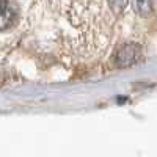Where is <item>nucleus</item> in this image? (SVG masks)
Wrapping results in <instances>:
<instances>
[{"label":"nucleus","instance_id":"f03ea898","mask_svg":"<svg viewBox=\"0 0 157 157\" xmlns=\"http://www.w3.org/2000/svg\"><path fill=\"white\" fill-rule=\"evenodd\" d=\"M17 22V8L8 0H0V32L14 27Z\"/></svg>","mask_w":157,"mask_h":157},{"label":"nucleus","instance_id":"7ed1b4c3","mask_svg":"<svg viewBox=\"0 0 157 157\" xmlns=\"http://www.w3.org/2000/svg\"><path fill=\"white\" fill-rule=\"evenodd\" d=\"M134 8L140 16L146 17L152 11V2L151 0H134Z\"/></svg>","mask_w":157,"mask_h":157},{"label":"nucleus","instance_id":"f257e3e1","mask_svg":"<svg viewBox=\"0 0 157 157\" xmlns=\"http://www.w3.org/2000/svg\"><path fill=\"white\" fill-rule=\"evenodd\" d=\"M141 57V49L135 43H126L115 52L113 63L118 68H129L137 63Z\"/></svg>","mask_w":157,"mask_h":157},{"label":"nucleus","instance_id":"20e7f679","mask_svg":"<svg viewBox=\"0 0 157 157\" xmlns=\"http://www.w3.org/2000/svg\"><path fill=\"white\" fill-rule=\"evenodd\" d=\"M107 2H109V5H110L115 11H121V10H124L126 5H127V0H107Z\"/></svg>","mask_w":157,"mask_h":157}]
</instances>
